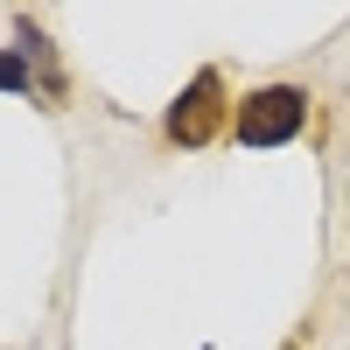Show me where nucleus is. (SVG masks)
<instances>
[{
  "mask_svg": "<svg viewBox=\"0 0 350 350\" xmlns=\"http://www.w3.org/2000/svg\"><path fill=\"white\" fill-rule=\"evenodd\" d=\"M308 126V92L301 84H259V92L239 98V112H231V133L245 140V148H287Z\"/></svg>",
  "mask_w": 350,
  "mask_h": 350,
  "instance_id": "obj_1",
  "label": "nucleus"
},
{
  "mask_svg": "<svg viewBox=\"0 0 350 350\" xmlns=\"http://www.w3.org/2000/svg\"><path fill=\"white\" fill-rule=\"evenodd\" d=\"M217 126H224V77H217V70H196L183 92H175L161 133L175 140V148H211Z\"/></svg>",
  "mask_w": 350,
  "mask_h": 350,
  "instance_id": "obj_2",
  "label": "nucleus"
},
{
  "mask_svg": "<svg viewBox=\"0 0 350 350\" xmlns=\"http://www.w3.org/2000/svg\"><path fill=\"white\" fill-rule=\"evenodd\" d=\"M0 92H14V98H42V77H36V64H28L21 49H0Z\"/></svg>",
  "mask_w": 350,
  "mask_h": 350,
  "instance_id": "obj_3",
  "label": "nucleus"
}]
</instances>
